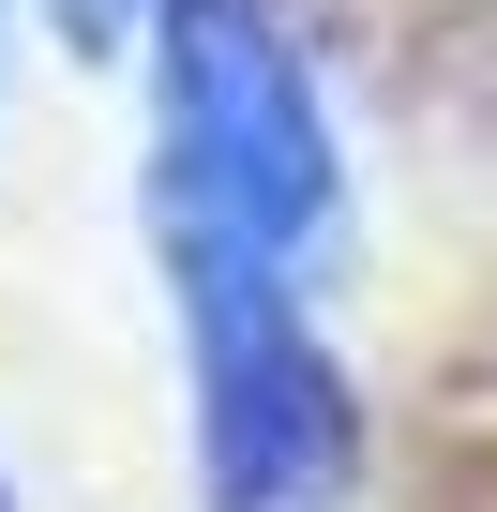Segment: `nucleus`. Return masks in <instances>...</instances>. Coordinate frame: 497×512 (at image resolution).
I'll return each instance as SVG.
<instances>
[{
	"label": "nucleus",
	"mask_w": 497,
	"mask_h": 512,
	"mask_svg": "<svg viewBox=\"0 0 497 512\" xmlns=\"http://www.w3.org/2000/svg\"><path fill=\"white\" fill-rule=\"evenodd\" d=\"M0 512H16V497H0Z\"/></svg>",
	"instance_id": "obj_3"
},
{
	"label": "nucleus",
	"mask_w": 497,
	"mask_h": 512,
	"mask_svg": "<svg viewBox=\"0 0 497 512\" xmlns=\"http://www.w3.org/2000/svg\"><path fill=\"white\" fill-rule=\"evenodd\" d=\"M151 241L302 272L332 241V106L272 0H166L151 16Z\"/></svg>",
	"instance_id": "obj_1"
},
{
	"label": "nucleus",
	"mask_w": 497,
	"mask_h": 512,
	"mask_svg": "<svg viewBox=\"0 0 497 512\" xmlns=\"http://www.w3.org/2000/svg\"><path fill=\"white\" fill-rule=\"evenodd\" d=\"M196 347V452L211 512H332L347 497V377L302 332V287L257 256H166Z\"/></svg>",
	"instance_id": "obj_2"
}]
</instances>
